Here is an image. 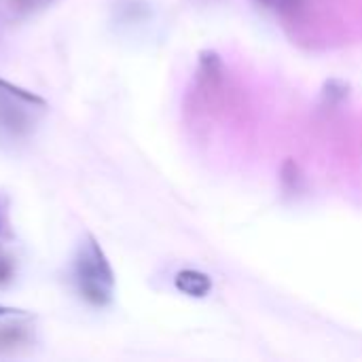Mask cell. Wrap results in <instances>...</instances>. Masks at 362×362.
Instances as JSON below:
<instances>
[{
    "label": "cell",
    "mask_w": 362,
    "mask_h": 362,
    "mask_svg": "<svg viewBox=\"0 0 362 362\" xmlns=\"http://www.w3.org/2000/svg\"><path fill=\"white\" fill-rule=\"evenodd\" d=\"M0 225H2V223H0Z\"/></svg>",
    "instance_id": "cell-8"
},
{
    "label": "cell",
    "mask_w": 362,
    "mask_h": 362,
    "mask_svg": "<svg viewBox=\"0 0 362 362\" xmlns=\"http://www.w3.org/2000/svg\"><path fill=\"white\" fill-rule=\"evenodd\" d=\"M74 280L81 295L93 305H106L112 299L115 291V276L110 263L100 248V244L87 235L81 242L76 259H74Z\"/></svg>",
    "instance_id": "cell-1"
},
{
    "label": "cell",
    "mask_w": 362,
    "mask_h": 362,
    "mask_svg": "<svg viewBox=\"0 0 362 362\" xmlns=\"http://www.w3.org/2000/svg\"><path fill=\"white\" fill-rule=\"evenodd\" d=\"M282 2H286V4H297L299 0H282Z\"/></svg>",
    "instance_id": "cell-6"
},
{
    "label": "cell",
    "mask_w": 362,
    "mask_h": 362,
    "mask_svg": "<svg viewBox=\"0 0 362 362\" xmlns=\"http://www.w3.org/2000/svg\"><path fill=\"white\" fill-rule=\"evenodd\" d=\"M263 4H272V0H261Z\"/></svg>",
    "instance_id": "cell-7"
},
{
    "label": "cell",
    "mask_w": 362,
    "mask_h": 362,
    "mask_svg": "<svg viewBox=\"0 0 362 362\" xmlns=\"http://www.w3.org/2000/svg\"><path fill=\"white\" fill-rule=\"evenodd\" d=\"M174 286L187 295V297H195V299H202V297H208L210 291H212V280L204 274V272H197V269H182L176 274L174 278Z\"/></svg>",
    "instance_id": "cell-2"
},
{
    "label": "cell",
    "mask_w": 362,
    "mask_h": 362,
    "mask_svg": "<svg viewBox=\"0 0 362 362\" xmlns=\"http://www.w3.org/2000/svg\"><path fill=\"white\" fill-rule=\"evenodd\" d=\"M47 2L49 0H6V6H11V11L15 13H30L45 6Z\"/></svg>",
    "instance_id": "cell-4"
},
{
    "label": "cell",
    "mask_w": 362,
    "mask_h": 362,
    "mask_svg": "<svg viewBox=\"0 0 362 362\" xmlns=\"http://www.w3.org/2000/svg\"><path fill=\"white\" fill-rule=\"evenodd\" d=\"M0 91H6L8 95H13V98H19V100L28 102V104H38V106H45V102H42L38 95H34V93H28V91L19 89V87H13L11 83H6V81H2V78H0Z\"/></svg>",
    "instance_id": "cell-3"
},
{
    "label": "cell",
    "mask_w": 362,
    "mask_h": 362,
    "mask_svg": "<svg viewBox=\"0 0 362 362\" xmlns=\"http://www.w3.org/2000/svg\"><path fill=\"white\" fill-rule=\"evenodd\" d=\"M11 314H15V310H6V308H0V318H2V316H11Z\"/></svg>",
    "instance_id": "cell-5"
}]
</instances>
